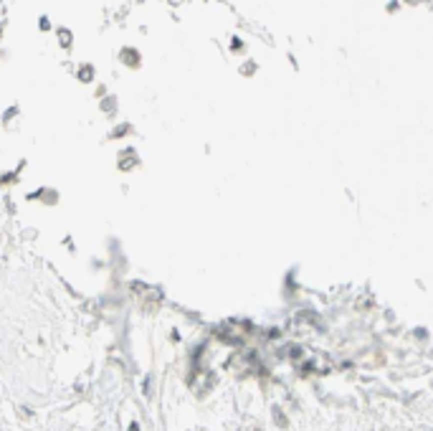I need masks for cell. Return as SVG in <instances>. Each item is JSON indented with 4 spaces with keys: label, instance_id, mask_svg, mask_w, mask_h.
I'll return each instance as SVG.
<instances>
[{
    "label": "cell",
    "instance_id": "obj_10",
    "mask_svg": "<svg viewBox=\"0 0 433 431\" xmlns=\"http://www.w3.org/2000/svg\"><path fill=\"white\" fill-rule=\"evenodd\" d=\"M238 71H241L244 76H254V74L258 71V61H256L254 56H246V59L241 61V66H238Z\"/></svg>",
    "mask_w": 433,
    "mask_h": 431
},
{
    "label": "cell",
    "instance_id": "obj_4",
    "mask_svg": "<svg viewBox=\"0 0 433 431\" xmlns=\"http://www.w3.org/2000/svg\"><path fill=\"white\" fill-rule=\"evenodd\" d=\"M71 71H74V79L78 84H84V87H94L99 82V69L92 59H78Z\"/></svg>",
    "mask_w": 433,
    "mask_h": 431
},
{
    "label": "cell",
    "instance_id": "obj_7",
    "mask_svg": "<svg viewBox=\"0 0 433 431\" xmlns=\"http://www.w3.org/2000/svg\"><path fill=\"white\" fill-rule=\"evenodd\" d=\"M226 51L233 54V56L246 59L248 56V41H246V36L241 31H228L226 33Z\"/></svg>",
    "mask_w": 433,
    "mask_h": 431
},
{
    "label": "cell",
    "instance_id": "obj_14",
    "mask_svg": "<svg viewBox=\"0 0 433 431\" xmlns=\"http://www.w3.org/2000/svg\"><path fill=\"white\" fill-rule=\"evenodd\" d=\"M403 6H420V0H400Z\"/></svg>",
    "mask_w": 433,
    "mask_h": 431
},
{
    "label": "cell",
    "instance_id": "obj_3",
    "mask_svg": "<svg viewBox=\"0 0 433 431\" xmlns=\"http://www.w3.org/2000/svg\"><path fill=\"white\" fill-rule=\"evenodd\" d=\"M114 163H116V170L120 173H134L137 168H140V152H137V147L134 145H122L120 150H116V158H114Z\"/></svg>",
    "mask_w": 433,
    "mask_h": 431
},
{
    "label": "cell",
    "instance_id": "obj_5",
    "mask_svg": "<svg viewBox=\"0 0 433 431\" xmlns=\"http://www.w3.org/2000/svg\"><path fill=\"white\" fill-rule=\"evenodd\" d=\"M20 107L18 104H8L3 112H0V130L6 135H16L20 130Z\"/></svg>",
    "mask_w": 433,
    "mask_h": 431
},
{
    "label": "cell",
    "instance_id": "obj_8",
    "mask_svg": "<svg viewBox=\"0 0 433 431\" xmlns=\"http://www.w3.org/2000/svg\"><path fill=\"white\" fill-rule=\"evenodd\" d=\"M134 135V125L122 120V122H112L109 132H106V140L109 142H120V145H127V140Z\"/></svg>",
    "mask_w": 433,
    "mask_h": 431
},
{
    "label": "cell",
    "instance_id": "obj_11",
    "mask_svg": "<svg viewBox=\"0 0 433 431\" xmlns=\"http://www.w3.org/2000/svg\"><path fill=\"white\" fill-rule=\"evenodd\" d=\"M400 8H403V3H400V0H385V13H388V16H396V13H400Z\"/></svg>",
    "mask_w": 433,
    "mask_h": 431
},
{
    "label": "cell",
    "instance_id": "obj_1",
    "mask_svg": "<svg viewBox=\"0 0 433 431\" xmlns=\"http://www.w3.org/2000/svg\"><path fill=\"white\" fill-rule=\"evenodd\" d=\"M26 201L30 206H41V208H58L61 206V190L56 185H38L26 195Z\"/></svg>",
    "mask_w": 433,
    "mask_h": 431
},
{
    "label": "cell",
    "instance_id": "obj_13",
    "mask_svg": "<svg viewBox=\"0 0 433 431\" xmlns=\"http://www.w3.org/2000/svg\"><path fill=\"white\" fill-rule=\"evenodd\" d=\"M6 59H8V49H6L3 44H0V64H3Z\"/></svg>",
    "mask_w": 433,
    "mask_h": 431
},
{
    "label": "cell",
    "instance_id": "obj_6",
    "mask_svg": "<svg viewBox=\"0 0 433 431\" xmlns=\"http://www.w3.org/2000/svg\"><path fill=\"white\" fill-rule=\"evenodd\" d=\"M51 36H54V41H56L61 54H74L76 51V33L68 26H56V31Z\"/></svg>",
    "mask_w": 433,
    "mask_h": 431
},
{
    "label": "cell",
    "instance_id": "obj_12",
    "mask_svg": "<svg viewBox=\"0 0 433 431\" xmlns=\"http://www.w3.org/2000/svg\"><path fill=\"white\" fill-rule=\"evenodd\" d=\"M6 33H8V23H6L3 13H0V44H3V38H6Z\"/></svg>",
    "mask_w": 433,
    "mask_h": 431
},
{
    "label": "cell",
    "instance_id": "obj_9",
    "mask_svg": "<svg viewBox=\"0 0 433 431\" xmlns=\"http://www.w3.org/2000/svg\"><path fill=\"white\" fill-rule=\"evenodd\" d=\"M99 107V114L104 117V120H116V114H120V97H116L114 92H109L104 99L96 102Z\"/></svg>",
    "mask_w": 433,
    "mask_h": 431
},
{
    "label": "cell",
    "instance_id": "obj_2",
    "mask_svg": "<svg viewBox=\"0 0 433 431\" xmlns=\"http://www.w3.org/2000/svg\"><path fill=\"white\" fill-rule=\"evenodd\" d=\"M116 64H120V69H124V71H140L142 64H144V56H142L140 46L122 44L120 49H116Z\"/></svg>",
    "mask_w": 433,
    "mask_h": 431
}]
</instances>
